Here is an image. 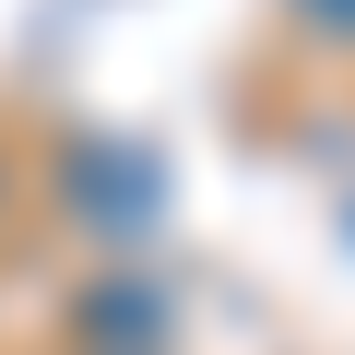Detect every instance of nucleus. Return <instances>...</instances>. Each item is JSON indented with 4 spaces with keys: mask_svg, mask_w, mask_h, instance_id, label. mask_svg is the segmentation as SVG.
I'll list each match as a JSON object with an SVG mask.
<instances>
[{
    "mask_svg": "<svg viewBox=\"0 0 355 355\" xmlns=\"http://www.w3.org/2000/svg\"><path fill=\"white\" fill-rule=\"evenodd\" d=\"M284 12H296L320 48H355V0H284Z\"/></svg>",
    "mask_w": 355,
    "mask_h": 355,
    "instance_id": "obj_1",
    "label": "nucleus"
},
{
    "mask_svg": "<svg viewBox=\"0 0 355 355\" xmlns=\"http://www.w3.org/2000/svg\"><path fill=\"white\" fill-rule=\"evenodd\" d=\"M343 237H355V214H343Z\"/></svg>",
    "mask_w": 355,
    "mask_h": 355,
    "instance_id": "obj_2",
    "label": "nucleus"
}]
</instances>
